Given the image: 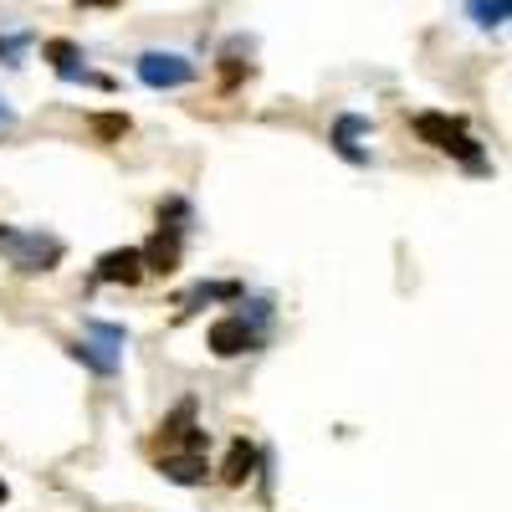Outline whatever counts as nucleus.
Here are the masks:
<instances>
[{
  "label": "nucleus",
  "mask_w": 512,
  "mask_h": 512,
  "mask_svg": "<svg viewBox=\"0 0 512 512\" xmlns=\"http://www.w3.org/2000/svg\"><path fill=\"white\" fill-rule=\"evenodd\" d=\"M210 297H241V287L236 282H210V287H195L185 303H210Z\"/></svg>",
  "instance_id": "ddd939ff"
},
{
  "label": "nucleus",
  "mask_w": 512,
  "mask_h": 512,
  "mask_svg": "<svg viewBox=\"0 0 512 512\" xmlns=\"http://www.w3.org/2000/svg\"><path fill=\"white\" fill-rule=\"evenodd\" d=\"M134 72L144 88H185V82H195V62L180 52H144Z\"/></svg>",
  "instance_id": "20e7f679"
},
{
  "label": "nucleus",
  "mask_w": 512,
  "mask_h": 512,
  "mask_svg": "<svg viewBox=\"0 0 512 512\" xmlns=\"http://www.w3.org/2000/svg\"><path fill=\"white\" fill-rule=\"evenodd\" d=\"M93 134H98V139H123V134H128V118H123V113H98V118H93Z\"/></svg>",
  "instance_id": "f8f14e48"
},
{
  "label": "nucleus",
  "mask_w": 512,
  "mask_h": 512,
  "mask_svg": "<svg viewBox=\"0 0 512 512\" xmlns=\"http://www.w3.org/2000/svg\"><path fill=\"white\" fill-rule=\"evenodd\" d=\"M62 241L57 236H41V231H16V226H0V256L16 267V272H26V277H36V272H52L57 262H62Z\"/></svg>",
  "instance_id": "f257e3e1"
},
{
  "label": "nucleus",
  "mask_w": 512,
  "mask_h": 512,
  "mask_svg": "<svg viewBox=\"0 0 512 512\" xmlns=\"http://www.w3.org/2000/svg\"><path fill=\"white\" fill-rule=\"evenodd\" d=\"M0 123H11V113H6V108H0Z\"/></svg>",
  "instance_id": "2eb2a0df"
},
{
  "label": "nucleus",
  "mask_w": 512,
  "mask_h": 512,
  "mask_svg": "<svg viewBox=\"0 0 512 512\" xmlns=\"http://www.w3.org/2000/svg\"><path fill=\"white\" fill-rule=\"evenodd\" d=\"M159 477L164 482H175V487H200L205 477H210V461H205V451H164L159 456Z\"/></svg>",
  "instance_id": "423d86ee"
},
{
  "label": "nucleus",
  "mask_w": 512,
  "mask_h": 512,
  "mask_svg": "<svg viewBox=\"0 0 512 512\" xmlns=\"http://www.w3.org/2000/svg\"><path fill=\"white\" fill-rule=\"evenodd\" d=\"M139 256H144V272H175L180 267V236L175 231H159Z\"/></svg>",
  "instance_id": "6e6552de"
},
{
  "label": "nucleus",
  "mask_w": 512,
  "mask_h": 512,
  "mask_svg": "<svg viewBox=\"0 0 512 512\" xmlns=\"http://www.w3.org/2000/svg\"><path fill=\"white\" fill-rule=\"evenodd\" d=\"M123 344H128V333L118 323H88V338H77V344H67V349H72V359H82L93 374H113Z\"/></svg>",
  "instance_id": "7ed1b4c3"
},
{
  "label": "nucleus",
  "mask_w": 512,
  "mask_h": 512,
  "mask_svg": "<svg viewBox=\"0 0 512 512\" xmlns=\"http://www.w3.org/2000/svg\"><path fill=\"white\" fill-rule=\"evenodd\" d=\"M0 502H6V482H0Z\"/></svg>",
  "instance_id": "dca6fc26"
},
{
  "label": "nucleus",
  "mask_w": 512,
  "mask_h": 512,
  "mask_svg": "<svg viewBox=\"0 0 512 512\" xmlns=\"http://www.w3.org/2000/svg\"><path fill=\"white\" fill-rule=\"evenodd\" d=\"M139 277H144L139 246H118V251H103V256H98V282H123V287H134Z\"/></svg>",
  "instance_id": "0eeeda50"
},
{
  "label": "nucleus",
  "mask_w": 512,
  "mask_h": 512,
  "mask_svg": "<svg viewBox=\"0 0 512 512\" xmlns=\"http://www.w3.org/2000/svg\"><path fill=\"white\" fill-rule=\"evenodd\" d=\"M210 354L216 359H236V354H251L256 349V328L246 318H221V323H210Z\"/></svg>",
  "instance_id": "39448f33"
},
{
  "label": "nucleus",
  "mask_w": 512,
  "mask_h": 512,
  "mask_svg": "<svg viewBox=\"0 0 512 512\" xmlns=\"http://www.w3.org/2000/svg\"><path fill=\"white\" fill-rule=\"evenodd\" d=\"M0 57H6V62L16 57V47H11V41H0Z\"/></svg>",
  "instance_id": "4468645a"
},
{
  "label": "nucleus",
  "mask_w": 512,
  "mask_h": 512,
  "mask_svg": "<svg viewBox=\"0 0 512 512\" xmlns=\"http://www.w3.org/2000/svg\"><path fill=\"white\" fill-rule=\"evenodd\" d=\"M415 134L431 144V149H441V154H456V159H466L472 169H482V149H477V139L461 128V118H446V113H420L415 118Z\"/></svg>",
  "instance_id": "f03ea898"
},
{
  "label": "nucleus",
  "mask_w": 512,
  "mask_h": 512,
  "mask_svg": "<svg viewBox=\"0 0 512 512\" xmlns=\"http://www.w3.org/2000/svg\"><path fill=\"white\" fill-rule=\"evenodd\" d=\"M47 62H52L62 77H88V67H77L82 52L72 47V41H47Z\"/></svg>",
  "instance_id": "9d476101"
},
{
  "label": "nucleus",
  "mask_w": 512,
  "mask_h": 512,
  "mask_svg": "<svg viewBox=\"0 0 512 512\" xmlns=\"http://www.w3.org/2000/svg\"><path fill=\"white\" fill-rule=\"evenodd\" d=\"M466 11H472V21L477 26H507V16H512V0H466Z\"/></svg>",
  "instance_id": "9b49d317"
},
{
  "label": "nucleus",
  "mask_w": 512,
  "mask_h": 512,
  "mask_svg": "<svg viewBox=\"0 0 512 512\" xmlns=\"http://www.w3.org/2000/svg\"><path fill=\"white\" fill-rule=\"evenodd\" d=\"M251 472H256V446H251V441H231V451H226V461H221V482H226V487H241Z\"/></svg>",
  "instance_id": "1a4fd4ad"
}]
</instances>
